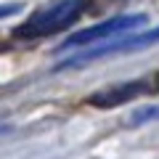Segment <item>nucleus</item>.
Masks as SVG:
<instances>
[{"label": "nucleus", "mask_w": 159, "mask_h": 159, "mask_svg": "<svg viewBox=\"0 0 159 159\" xmlns=\"http://www.w3.org/2000/svg\"><path fill=\"white\" fill-rule=\"evenodd\" d=\"M157 43H159V27L148 29V32H143V34L125 37V40H119V43H109V45H98V48L88 45V51L77 53V56H72V58H64L56 66V72L72 69V66H82V64H90V61L103 58V56H114V53H130V51H141V48H151V45H157Z\"/></svg>", "instance_id": "4"}, {"label": "nucleus", "mask_w": 159, "mask_h": 159, "mask_svg": "<svg viewBox=\"0 0 159 159\" xmlns=\"http://www.w3.org/2000/svg\"><path fill=\"white\" fill-rule=\"evenodd\" d=\"M85 8H88V0H51L48 6L29 13V19L13 34L21 40H40L48 34H56L61 29H69L74 21H80Z\"/></svg>", "instance_id": "1"}, {"label": "nucleus", "mask_w": 159, "mask_h": 159, "mask_svg": "<svg viewBox=\"0 0 159 159\" xmlns=\"http://www.w3.org/2000/svg\"><path fill=\"white\" fill-rule=\"evenodd\" d=\"M146 93H159V74L138 77V80L119 82V85H111V88H101L93 96H88L85 103L96 106V109H114V106H122V103L133 101L138 96H146Z\"/></svg>", "instance_id": "3"}, {"label": "nucleus", "mask_w": 159, "mask_h": 159, "mask_svg": "<svg viewBox=\"0 0 159 159\" xmlns=\"http://www.w3.org/2000/svg\"><path fill=\"white\" fill-rule=\"evenodd\" d=\"M146 21H148L146 13H125V16H111V19H106V21H98V24H93V27H85V29H80V32L69 34L61 45H58V51L88 48V45H93V43L109 40V37H114V34H119V32H135V29L143 27Z\"/></svg>", "instance_id": "2"}, {"label": "nucleus", "mask_w": 159, "mask_h": 159, "mask_svg": "<svg viewBox=\"0 0 159 159\" xmlns=\"http://www.w3.org/2000/svg\"><path fill=\"white\" fill-rule=\"evenodd\" d=\"M151 119H159V106H143L135 109L127 119V125H143V122H151Z\"/></svg>", "instance_id": "5"}, {"label": "nucleus", "mask_w": 159, "mask_h": 159, "mask_svg": "<svg viewBox=\"0 0 159 159\" xmlns=\"http://www.w3.org/2000/svg\"><path fill=\"white\" fill-rule=\"evenodd\" d=\"M21 11V3H8V6H0V19L6 16H13V13Z\"/></svg>", "instance_id": "6"}]
</instances>
